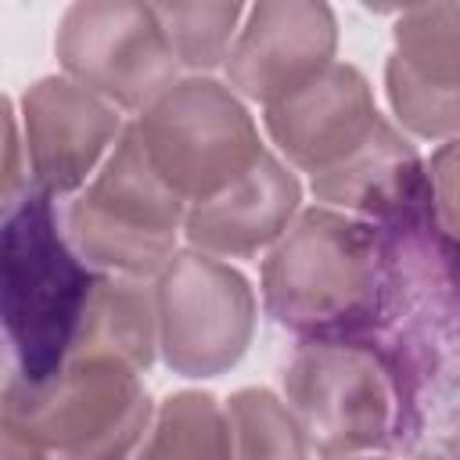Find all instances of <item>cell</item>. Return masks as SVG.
Instances as JSON below:
<instances>
[{"mask_svg":"<svg viewBox=\"0 0 460 460\" xmlns=\"http://www.w3.org/2000/svg\"><path fill=\"white\" fill-rule=\"evenodd\" d=\"M97 280L61 237L54 198L25 183L7 201L0 237V313L18 377L50 381L72 359Z\"/></svg>","mask_w":460,"mask_h":460,"instance_id":"obj_1","label":"cell"},{"mask_svg":"<svg viewBox=\"0 0 460 460\" xmlns=\"http://www.w3.org/2000/svg\"><path fill=\"white\" fill-rule=\"evenodd\" d=\"M377 302V234L363 219L305 208L262 262V305L302 341L367 338Z\"/></svg>","mask_w":460,"mask_h":460,"instance_id":"obj_2","label":"cell"},{"mask_svg":"<svg viewBox=\"0 0 460 460\" xmlns=\"http://www.w3.org/2000/svg\"><path fill=\"white\" fill-rule=\"evenodd\" d=\"M147 413L137 370L111 359H68L50 381L11 374L4 460H126Z\"/></svg>","mask_w":460,"mask_h":460,"instance_id":"obj_3","label":"cell"},{"mask_svg":"<svg viewBox=\"0 0 460 460\" xmlns=\"http://www.w3.org/2000/svg\"><path fill=\"white\" fill-rule=\"evenodd\" d=\"M183 219L187 201L151 165L137 126L122 129L93 183L65 212L68 241L86 266L137 280L172 262Z\"/></svg>","mask_w":460,"mask_h":460,"instance_id":"obj_4","label":"cell"},{"mask_svg":"<svg viewBox=\"0 0 460 460\" xmlns=\"http://www.w3.org/2000/svg\"><path fill=\"white\" fill-rule=\"evenodd\" d=\"M133 126L151 165L187 208L226 190L262 155L252 115L212 79L172 83Z\"/></svg>","mask_w":460,"mask_h":460,"instance_id":"obj_5","label":"cell"},{"mask_svg":"<svg viewBox=\"0 0 460 460\" xmlns=\"http://www.w3.org/2000/svg\"><path fill=\"white\" fill-rule=\"evenodd\" d=\"M284 395L323 456L392 446L395 388L367 338L302 341L284 370Z\"/></svg>","mask_w":460,"mask_h":460,"instance_id":"obj_6","label":"cell"},{"mask_svg":"<svg viewBox=\"0 0 460 460\" xmlns=\"http://www.w3.org/2000/svg\"><path fill=\"white\" fill-rule=\"evenodd\" d=\"M54 50L68 79L129 111H147L172 86L176 58L151 4H72Z\"/></svg>","mask_w":460,"mask_h":460,"instance_id":"obj_7","label":"cell"},{"mask_svg":"<svg viewBox=\"0 0 460 460\" xmlns=\"http://www.w3.org/2000/svg\"><path fill=\"white\" fill-rule=\"evenodd\" d=\"M158 345L183 377H216L234 367L255 327V295L223 259L176 252L158 288Z\"/></svg>","mask_w":460,"mask_h":460,"instance_id":"obj_8","label":"cell"},{"mask_svg":"<svg viewBox=\"0 0 460 460\" xmlns=\"http://www.w3.org/2000/svg\"><path fill=\"white\" fill-rule=\"evenodd\" d=\"M392 111L417 137L460 133V7H406L385 65Z\"/></svg>","mask_w":460,"mask_h":460,"instance_id":"obj_9","label":"cell"},{"mask_svg":"<svg viewBox=\"0 0 460 460\" xmlns=\"http://www.w3.org/2000/svg\"><path fill=\"white\" fill-rule=\"evenodd\" d=\"M338 25L327 4L266 0L248 11L230 54L226 75L244 97L273 104L331 65Z\"/></svg>","mask_w":460,"mask_h":460,"instance_id":"obj_10","label":"cell"},{"mask_svg":"<svg viewBox=\"0 0 460 460\" xmlns=\"http://www.w3.org/2000/svg\"><path fill=\"white\" fill-rule=\"evenodd\" d=\"M22 126L32 183L50 198L83 187L111 140L122 137L115 108L68 75H47L25 90Z\"/></svg>","mask_w":460,"mask_h":460,"instance_id":"obj_11","label":"cell"},{"mask_svg":"<svg viewBox=\"0 0 460 460\" xmlns=\"http://www.w3.org/2000/svg\"><path fill=\"white\" fill-rule=\"evenodd\" d=\"M381 115L356 65L331 61L295 93L266 104V129L277 147L309 176L345 162L370 140Z\"/></svg>","mask_w":460,"mask_h":460,"instance_id":"obj_12","label":"cell"},{"mask_svg":"<svg viewBox=\"0 0 460 460\" xmlns=\"http://www.w3.org/2000/svg\"><path fill=\"white\" fill-rule=\"evenodd\" d=\"M298 208V180L270 151L226 190L187 208L183 234L194 252L216 259H248L277 244Z\"/></svg>","mask_w":460,"mask_h":460,"instance_id":"obj_13","label":"cell"},{"mask_svg":"<svg viewBox=\"0 0 460 460\" xmlns=\"http://www.w3.org/2000/svg\"><path fill=\"white\" fill-rule=\"evenodd\" d=\"M158 345V302L137 277H101L72 359H111L144 370Z\"/></svg>","mask_w":460,"mask_h":460,"instance_id":"obj_14","label":"cell"},{"mask_svg":"<svg viewBox=\"0 0 460 460\" xmlns=\"http://www.w3.org/2000/svg\"><path fill=\"white\" fill-rule=\"evenodd\" d=\"M133 460H230L226 410L205 392L169 395Z\"/></svg>","mask_w":460,"mask_h":460,"instance_id":"obj_15","label":"cell"},{"mask_svg":"<svg viewBox=\"0 0 460 460\" xmlns=\"http://www.w3.org/2000/svg\"><path fill=\"white\" fill-rule=\"evenodd\" d=\"M230 460H305V431L266 388H244L226 402Z\"/></svg>","mask_w":460,"mask_h":460,"instance_id":"obj_16","label":"cell"},{"mask_svg":"<svg viewBox=\"0 0 460 460\" xmlns=\"http://www.w3.org/2000/svg\"><path fill=\"white\" fill-rule=\"evenodd\" d=\"M172 58L190 68H212L230 54L244 14L241 4H155Z\"/></svg>","mask_w":460,"mask_h":460,"instance_id":"obj_17","label":"cell"},{"mask_svg":"<svg viewBox=\"0 0 460 460\" xmlns=\"http://www.w3.org/2000/svg\"><path fill=\"white\" fill-rule=\"evenodd\" d=\"M431 216L460 244V140L442 144L428 162Z\"/></svg>","mask_w":460,"mask_h":460,"instance_id":"obj_18","label":"cell"},{"mask_svg":"<svg viewBox=\"0 0 460 460\" xmlns=\"http://www.w3.org/2000/svg\"><path fill=\"white\" fill-rule=\"evenodd\" d=\"M327 460H370V456H327Z\"/></svg>","mask_w":460,"mask_h":460,"instance_id":"obj_19","label":"cell"},{"mask_svg":"<svg viewBox=\"0 0 460 460\" xmlns=\"http://www.w3.org/2000/svg\"><path fill=\"white\" fill-rule=\"evenodd\" d=\"M456 460H460V456H456Z\"/></svg>","mask_w":460,"mask_h":460,"instance_id":"obj_20","label":"cell"}]
</instances>
